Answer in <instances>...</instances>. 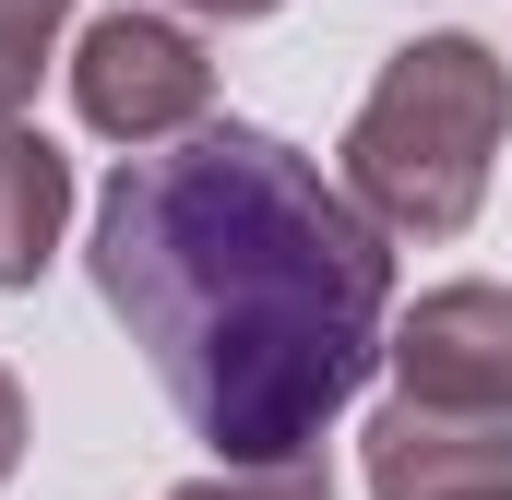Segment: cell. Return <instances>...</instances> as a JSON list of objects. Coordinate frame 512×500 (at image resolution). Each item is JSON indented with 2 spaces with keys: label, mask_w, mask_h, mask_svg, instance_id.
<instances>
[{
  "label": "cell",
  "mask_w": 512,
  "mask_h": 500,
  "mask_svg": "<svg viewBox=\"0 0 512 500\" xmlns=\"http://www.w3.org/2000/svg\"><path fill=\"white\" fill-rule=\"evenodd\" d=\"M84 262L215 465L322 453L393 334V239L262 120H203L120 155Z\"/></svg>",
  "instance_id": "cell-1"
},
{
  "label": "cell",
  "mask_w": 512,
  "mask_h": 500,
  "mask_svg": "<svg viewBox=\"0 0 512 500\" xmlns=\"http://www.w3.org/2000/svg\"><path fill=\"white\" fill-rule=\"evenodd\" d=\"M501 143H512V60L489 36L441 24V36H405L382 60V84L346 120L334 179L382 239H465L489 215Z\"/></svg>",
  "instance_id": "cell-2"
},
{
  "label": "cell",
  "mask_w": 512,
  "mask_h": 500,
  "mask_svg": "<svg viewBox=\"0 0 512 500\" xmlns=\"http://www.w3.org/2000/svg\"><path fill=\"white\" fill-rule=\"evenodd\" d=\"M72 108L96 143H179V131L215 120V60H203V36L179 24V12H96L84 36H72Z\"/></svg>",
  "instance_id": "cell-3"
},
{
  "label": "cell",
  "mask_w": 512,
  "mask_h": 500,
  "mask_svg": "<svg viewBox=\"0 0 512 500\" xmlns=\"http://www.w3.org/2000/svg\"><path fill=\"white\" fill-rule=\"evenodd\" d=\"M393 393L417 405H465V417H512V286H429L417 310H393L382 334Z\"/></svg>",
  "instance_id": "cell-4"
},
{
  "label": "cell",
  "mask_w": 512,
  "mask_h": 500,
  "mask_svg": "<svg viewBox=\"0 0 512 500\" xmlns=\"http://www.w3.org/2000/svg\"><path fill=\"white\" fill-rule=\"evenodd\" d=\"M358 477H370V500H501L512 489V417L393 393L358 429Z\"/></svg>",
  "instance_id": "cell-5"
},
{
  "label": "cell",
  "mask_w": 512,
  "mask_h": 500,
  "mask_svg": "<svg viewBox=\"0 0 512 500\" xmlns=\"http://www.w3.org/2000/svg\"><path fill=\"white\" fill-rule=\"evenodd\" d=\"M60 227H72V155L48 131L0 120V298H24L60 262Z\"/></svg>",
  "instance_id": "cell-6"
},
{
  "label": "cell",
  "mask_w": 512,
  "mask_h": 500,
  "mask_svg": "<svg viewBox=\"0 0 512 500\" xmlns=\"http://www.w3.org/2000/svg\"><path fill=\"white\" fill-rule=\"evenodd\" d=\"M60 24H72V0H0V120L36 108V72H48Z\"/></svg>",
  "instance_id": "cell-7"
},
{
  "label": "cell",
  "mask_w": 512,
  "mask_h": 500,
  "mask_svg": "<svg viewBox=\"0 0 512 500\" xmlns=\"http://www.w3.org/2000/svg\"><path fill=\"white\" fill-rule=\"evenodd\" d=\"M167 500H334V477H322V453H298V465H215V477H179Z\"/></svg>",
  "instance_id": "cell-8"
},
{
  "label": "cell",
  "mask_w": 512,
  "mask_h": 500,
  "mask_svg": "<svg viewBox=\"0 0 512 500\" xmlns=\"http://www.w3.org/2000/svg\"><path fill=\"white\" fill-rule=\"evenodd\" d=\"M12 465H24V381L0 370V477H12Z\"/></svg>",
  "instance_id": "cell-9"
},
{
  "label": "cell",
  "mask_w": 512,
  "mask_h": 500,
  "mask_svg": "<svg viewBox=\"0 0 512 500\" xmlns=\"http://www.w3.org/2000/svg\"><path fill=\"white\" fill-rule=\"evenodd\" d=\"M167 12H203V24H262V12H286V0H167Z\"/></svg>",
  "instance_id": "cell-10"
},
{
  "label": "cell",
  "mask_w": 512,
  "mask_h": 500,
  "mask_svg": "<svg viewBox=\"0 0 512 500\" xmlns=\"http://www.w3.org/2000/svg\"><path fill=\"white\" fill-rule=\"evenodd\" d=\"M501 500H512V489H501Z\"/></svg>",
  "instance_id": "cell-11"
}]
</instances>
